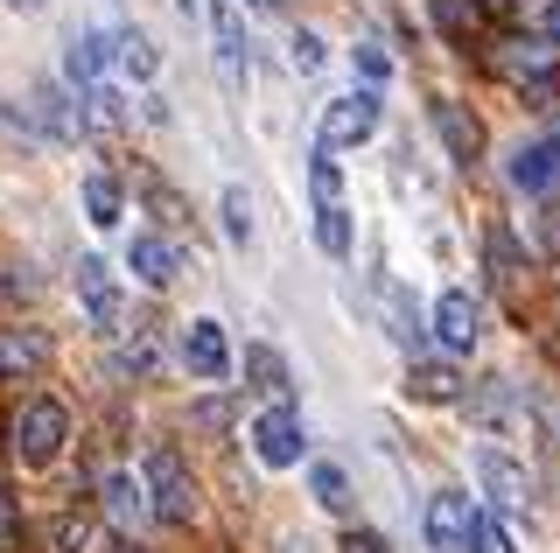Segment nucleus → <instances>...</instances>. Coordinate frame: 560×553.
Wrapping results in <instances>:
<instances>
[{
    "instance_id": "nucleus-1",
    "label": "nucleus",
    "mask_w": 560,
    "mask_h": 553,
    "mask_svg": "<svg viewBox=\"0 0 560 553\" xmlns=\"http://www.w3.org/2000/svg\"><path fill=\"white\" fill-rule=\"evenodd\" d=\"M63 435H70L63 400H35L22 421H14V456H22L28 470H49V462L63 456Z\"/></svg>"
},
{
    "instance_id": "nucleus-2",
    "label": "nucleus",
    "mask_w": 560,
    "mask_h": 553,
    "mask_svg": "<svg viewBox=\"0 0 560 553\" xmlns=\"http://www.w3.org/2000/svg\"><path fill=\"white\" fill-rule=\"evenodd\" d=\"M148 497H154V518H162V526H189L197 491H189V470H183L175 448H148Z\"/></svg>"
},
{
    "instance_id": "nucleus-3",
    "label": "nucleus",
    "mask_w": 560,
    "mask_h": 553,
    "mask_svg": "<svg viewBox=\"0 0 560 553\" xmlns=\"http://www.w3.org/2000/svg\"><path fill=\"white\" fill-rule=\"evenodd\" d=\"M477 526H483V511L469 505V491H434L428 497V546L434 553H469L477 546Z\"/></svg>"
},
{
    "instance_id": "nucleus-4",
    "label": "nucleus",
    "mask_w": 560,
    "mask_h": 553,
    "mask_svg": "<svg viewBox=\"0 0 560 553\" xmlns=\"http://www.w3.org/2000/svg\"><path fill=\"white\" fill-rule=\"evenodd\" d=\"M245 435H253V456L267 462V470H294V462H302V442H308L302 421H294V407H267Z\"/></svg>"
},
{
    "instance_id": "nucleus-5",
    "label": "nucleus",
    "mask_w": 560,
    "mask_h": 553,
    "mask_svg": "<svg viewBox=\"0 0 560 553\" xmlns=\"http://www.w3.org/2000/svg\"><path fill=\"white\" fill-rule=\"evenodd\" d=\"M372 133H378V84H364V92H350L323 113V148H350L372 141Z\"/></svg>"
},
{
    "instance_id": "nucleus-6",
    "label": "nucleus",
    "mask_w": 560,
    "mask_h": 553,
    "mask_svg": "<svg viewBox=\"0 0 560 553\" xmlns=\"http://www.w3.org/2000/svg\"><path fill=\"white\" fill-rule=\"evenodd\" d=\"M78 302H84V316H92V330H113L119 322V281L98 252H78Z\"/></svg>"
},
{
    "instance_id": "nucleus-7",
    "label": "nucleus",
    "mask_w": 560,
    "mask_h": 553,
    "mask_svg": "<svg viewBox=\"0 0 560 553\" xmlns=\"http://www.w3.org/2000/svg\"><path fill=\"white\" fill-rule=\"evenodd\" d=\"M183 365L197 372V378H232V343H224L218 322H189V337H183Z\"/></svg>"
},
{
    "instance_id": "nucleus-8",
    "label": "nucleus",
    "mask_w": 560,
    "mask_h": 553,
    "mask_svg": "<svg viewBox=\"0 0 560 553\" xmlns=\"http://www.w3.org/2000/svg\"><path fill=\"white\" fill-rule=\"evenodd\" d=\"M504 176H512L518 189H553L560 183V141H518L512 148V162H504Z\"/></svg>"
},
{
    "instance_id": "nucleus-9",
    "label": "nucleus",
    "mask_w": 560,
    "mask_h": 553,
    "mask_svg": "<svg viewBox=\"0 0 560 553\" xmlns=\"http://www.w3.org/2000/svg\"><path fill=\"white\" fill-rule=\"evenodd\" d=\"M477 330H483V308L463 295V287H448L442 302H434V337L448 343V351H469L477 343Z\"/></svg>"
},
{
    "instance_id": "nucleus-10",
    "label": "nucleus",
    "mask_w": 560,
    "mask_h": 553,
    "mask_svg": "<svg viewBox=\"0 0 560 553\" xmlns=\"http://www.w3.org/2000/svg\"><path fill=\"white\" fill-rule=\"evenodd\" d=\"M113 57H119V36H98V28H84V36L63 49V78L78 84V92H92V84H98V71H105Z\"/></svg>"
},
{
    "instance_id": "nucleus-11",
    "label": "nucleus",
    "mask_w": 560,
    "mask_h": 553,
    "mask_svg": "<svg viewBox=\"0 0 560 553\" xmlns=\"http://www.w3.org/2000/svg\"><path fill=\"white\" fill-rule=\"evenodd\" d=\"M127 259H133V273H140L148 287H168L175 267H183V252H175L162 232H133V252H127Z\"/></svg>"
},
{
    "instance_id": "nucleus-12",
    "label": "nucleus",
    "mask_w": 560,
    "mask_h": 553,
    "mask_svg": "<svg viewBox=\"0 0 560 553\" xmlns=\"http://www.w3.org/2000/svg\"><path fill=\"white\" fill-rule=\"evenodd\" d=\"M434 127H442V141H448V154L455 162H477V148H483V127L469 119L455 98H434Z\"/></svg>"
},
{
    "instance_id": "nucleus-13",
    "label": "nucleus",
    "mask_w": 560,
    "mask_h": 553,
    "mask_svg": "<svg viewBox=\"0 0 560 553\" xmlns=\"http://www.w3.org/2000/svg\"><path fill=\"white\" fill-rule=\"evenodd\" d=\"M148 505H154V497H148V476H105V518H113L119 532H133Z\"/></svg>"
},
{
    "instance_id": "nucleus-14",
    "label": "nucleus",
    "mask_w": 560,
    "mask_h": 553,
    "mask_svg": "<svg viewBox=\"0 0 560 553\" xmlns=\"http://www.w3.org/2000/svg\"><path fill=\"white\" fill-rule=\"evenodd\" d=\"M477 476H483V491L498 497V505H525V470L512 456H498V448H483L477 456Z\"/></svg>"
},
{
    "instance_id": "nucleus-15",
    "label": "nucleus",
    "mask_w": 560,
    "mask_h": 553,
    "mask_svg": "<svg viewBox=\"0 0 560 553\" xmlns=\"http://www.w3.org/2000/svg\"><path fill=\"white\" fill-rule=\"evenodd\" d=\"M78 127H92V133H119V127H127V106H119L113 84H92V92H78Z\"/></svg>"
},
{
    "instance_id": "nucleus-16",
    "label": "nucleus",
    "mask_w": 560,
    "mask_h": 553,
    "mask_svg": "<svg viewBox=\"0 0 560 553\" xmlns=\"http://www.w3.org/2000/svg\"><path fill=\"white\" fill-rule=\"evenodd\" d=\"M245 378H253L259 392H273V400H288V365H280L273 343H245Z\"/></svg>"
},
{
    "instance_id": "nucleus-17",
    "label": "nucleus",
    "mask_w": 560,
    "mask_h": 553,
    "mask_svg": "<svg viewBox=\"0 0 560 553\" xmlns=\"http://www.w3.org/2000/svg\"><path fill=\"white\" fill-rule=\"evenodd\" d=\"M407 392H413V400H455L463 378H455V365H413L407 372Z\"/></svg>"
},
{
    "instance_id": "nucleus-18",
    "label": "nucleus",
    "mask_w": 560,
    "mask_h": 553,
    "mask_svg": "<svg viewBox=\"0 0 560 553\" xmlns=\"http://www.w3.org/2000/svg\"><path fill=\"white\" fill-rule=\"evenodd\" d=\"M315 246H323L329 259H350V217H343V203H323V211H315Z\"/></svg>"
},
{
    "instance_id": "nucleus-19",
    "label": "nucleus",
    "mask_w": 560,
    "mask_h": 553,
    "mask_svg": "<svg viewBox=\"0 0 560 553\" xmlns=\"http://www.w3.org/2000/svg\"><path fill=\"white\" fill-rule=\"evenodd\" d=\"M84 217H92L98 232H105V224H119V183L113 176H84Z\"/></svg>"
},
{
    "instance_id": "nucleus-20",
    "label": "nucleus",
    "mask_w": 560,
    "mask_h": 553,
    "mask_svg": "<svg viewBox=\"0 0 560 553\" xmlns=\"http://www.w3.org/2000/svg\"><path fill=\"white\" fill-rule=\"evenodd\" d=\"M43 365V337H0V378Z\"/></svg>"
},
{
    "instance_id": "nucleus-21",
    "label": "nucleus",
    "mask_w": 560,
    "mask_h": 553,
    "mask_svg": "<svg viewBox=\"0 0 560 553\" xmlns=\"http://www.w3.org/2000/svg\"><path fill=\"white\" fill-rule=\"evenodd\" d=\"M308 483H315V497H323L329 511H343V505H350V483H343V470H337V462H315V470H308Z\"/></svg>"
},
{
    "instance_id": "nucleus-22",
    "label": "nucleus",
    "mask_w": 560,
    "mask_h": 553,
    "mask_svg": "<svg viewBox=\"0 0 560 553\" xmlns=\"http://www.w3.org/2000/svg\"><path fill=\"white\" fill-rule=\"evenodd\" d=\"M434 22H442L448 36H469V28L483 22V8H477V0H434Z\"/></svg>"
},
{
    "instance_id": "nucleus-23",
    "label": "nucleus",
    "mask_w": 560,
    "mask_h": 553,
    "mask_svg": "<svg viewBox=\"0 0 560 553\" xmlns=\"http://www.w3.org/2000/svg\"><path fill=\"white\" fill-rule=\"evenodd\" d=\"M490 273H498V281H518V238L504 232V224H490Z\"/></svg>"
},
{
    "instance_id": "nucleus-24",
    "label": "nucleus",
    "mask_w": 560,
    "mask_h": 553,
    "mask_svg": "<svg viewBox=\"0 0 560 553\" xmlns=\"http://www.w3.org/2000/svg\"><path fill=\"white\" fill-rule=\"evenodd\" d=\"M92 546V526H84V518H57V526H49V553H84Z\"/></svg>"
},
{
    "instance_id": "nucleus-25",
    "label": "nucleus",
    "mask_w": 560,
    "mask_h": 553,
    "mask_svg": "<svg viewBox=\"0 0 560 553\" xmlns=\"http://www.w3.org/2000/svg\"><path fill=\"white\" fill-rule=\"evenodd\" d=\"M378 295H385V308H393V337L407 343V351H420V322H413V308L399 302V287H378Z\"/></svg>"
},
{
    "instance_id": "nucleus-26",
    "label": "nucleus",
    "mask_w": 560,
    "mask_h": 553,
    "mask_svg": "<svg viewBox=\"0 0 560 553\" xmlns=\"http://www.w3.org/2000/svg\"><path fill=\"white\" fill-rule=\"evenodd\" d=\"M288 57H294V71H302V78H315V71H323V36H315V28H302V36L288 43Z\"/></svg>"
},
{
    "instance_id": "nucleus-27",
    "label": "nucleus",
    "mask_w": 560,
    "mask_h": 553,
    "mask_svg": "<svg viewBox=\"0 0 560 553\" xmlns=\"http://www.w3.org/2000/svg\"><path fill=\"white\" fill-rule=\"evenodd\" d=\"M350 57H358V78H364V84H385V78H393V57H385L378 43H358Z\"/></svg>"
},
{
    "instance_id": "nucleus-28",
    "label": "nucleus",
    "mask_w": 560,
    "mask_h": 553,
    "mask_svg": "<svg viewBox=\"0 0 560 553\" xmlns=\"http://www.w3.org/2000/svg\"><path fill=\"white\" fill-rule=\"evenodd\" d=\"M119 71H133V78H154V49L140 43V36H119Z\"/></svg>"
},
{
    "instance_id": "nucleus-29",
    "label": "nucleus",
    "mask_w": 560,
    "mask_h": 553,
    "mask_svg": "<svg viewBox=\"0 0 560 553\" xmlns=\"http://www.w3.org/2000/svg\"><path fill=\"white\" fill-rule=\"evenodd\" d=\"M224 232H232L238 246L253 238V217H245V189H224Z\"/></svg>"
},
{
    "instance_id": "nucleus-30",
    "label": "nucleus",
    "mask_w": 560,
    "mask_h": 553,
    "mask_svg": "<svg viewBox=\"0 0 560 553\" xmlns=\"http://www.w3.org/2000/svg\"><path fill=\"white\" fill-rule=\"evenodd\" d=\"M308 183H315V203H337V162H329V154H315V168H308Z\"/></svg>"
},
{
    "instance_id": "nucleus-31",
    "label": "nucleus",
    "mask_w": 560,
    "mask_h": 553,
    "mask_svg": "<svg viewBox=\"0 0 560 553\" xmlns=\"http://www.w3.org/2000/svg\"><path fill=\"white\" fill-rule=\"evenodd\" d=\"M22 546V511H14V497L0 491V553H14Z\"/></svg>"
},
{
    "instance_id": "nucleus-32",
    "label": "nucleus",
    "mask_w": 560,
    "mask_h": 553,
    "mask_svg": "<svg viewBox=\"0 0 560 553\" xmlns=\"http://www.w3.org/2000/svg\"><path fill=\"white\" fill-rule=\"evenodd\" d=\"M539 252L560 259V203H539Z\"/></svg>"
},
{
    "instance_id": "nucleus-33",
    "label": "nucleus",
    "mask_w": 560,
    "mask_h": 553,
    "mask_svg": "<svg viewBox=\"0 0 560 553\" xmlns=\"http://www.w3.org/2000/svg\"><path fill=\"white\" fill-rule=\"evenodd\" d=\"M477 553H518V546H512V532H504L498 518H483V526H477Z\"/></svg>"
},
{
    "instance_id": "nucleus-34",
    "label": "nucleus",
    "mask_w": 560,
    "mask_h": 553,
    "mask_svg": "<svg viewBox=\"0 0 560 553\" xmlns=\"http://www.w3.org/2000/svg\"><path fill=\"white\" fill-rule=\"evenodd\" d=\"M533 22H539V43H553V49H560V0H539Z\"/></svg>"
},
{
    "instance_id": "nucleus-35",
    "label": "nucleus",
    "mask_w": 560,
    "mask_h": 553,
    "mask_svg": "<svg viewBox=\"0 0 560 553\" xmlns=\"http://www.w3.org/2000/svg\"><path fill=\"white\" fill-rule=\"evenodd\" d=\"M343 553H385V540H378V532H350Z\"/></svg>"
},
{
    "instance_id": "nucleus-36",
    "label": "nucleus",
    "mask_w": 560,
    "mask_h": 553,
    "mask_svg": "<svg viewBox=\"0 0 560 553\" xmlns=\"http://www.w3.org/2000/svg\"><path fill=\"white\" fill-rule=\"evenodd\" d=\"M477 8L490 14V22H498V14H512V0H477Z\"/></svg>"
},
{
    "instance_id": "nucleus-37",
    "label": "nucleus",
    "mask_w": 560,
    "mask_h": 553,
    "mask_svg": "<svg viewBox=\"0 0 560 553\" xmlns=\"http://www.w3.org/2000/svg\"><path fill=\"white\" fill-rule=\"evenodd\" d=\"M253 8H259V14H273V8H280V0H253Z\"/></svg>"
},
{
    "instance_id": "nucleus-38",
    "label": "nucleus",
    "mask_w": 560,
    "mask_h": 553,
    "mask_svg": "<svg viewBox=\"0 0 560 553\" xmlns=\"http://www.w3.org/2000/svg\"><path fill=\"white\" fill-rule=\"evenodd\" d=\"M14 8H43V0H14Z\"/></svg>"
},
{
    "instance_id": "nucleus-39",
    "label": "nucleus",
    "mask_w": 560,
    "mask_h": 553,
    "mask_svg": "<svg viewBox=\"0 0 560 553\" xmlns=\"http://www.w3.org/2000/svg\"><path fill=\"white\" fill-rule=\"evenodd\" d=\"M175 8H183V14H189V8H197V0H175Z\"/></svg>"
},
{
    "instance_id": "nucleus-40",
    "label": "nucleus",
    "mask_w": 560,
    "mask_h": 553,
    "mask_svg": "<svg viewBox=\"0 0 560 553\" xmlns=\"http://www.w3.org/2000/svg\"><path fill=\"white\" fill-rule=\"evenodd\" d=\"M119 553H140V546H119Z\"/></svg>"
}]
</instances>
